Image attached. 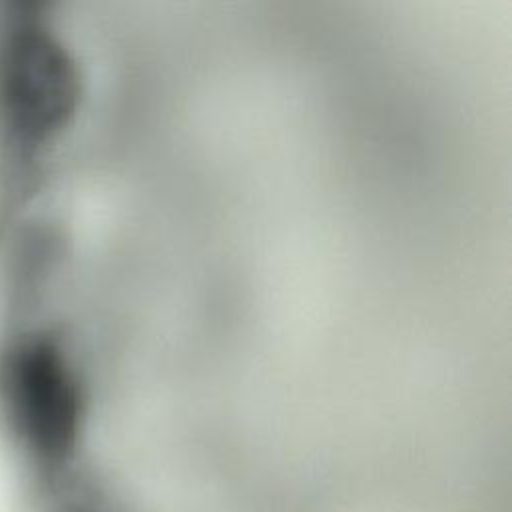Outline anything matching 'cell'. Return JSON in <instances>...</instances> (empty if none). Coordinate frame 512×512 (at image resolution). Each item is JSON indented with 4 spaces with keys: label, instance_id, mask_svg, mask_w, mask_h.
Wrapping results in <instances>:
<instances>
[{
    "label": "cell",
    "instance_id": "cell-1",
    "mask_svg": "<svg viewBox=\"0 0 512 512\" xmlns=\"http://www.w3.org/2000/svg\"><path fill=\"white\" fill-rule=\"evenodd\" d=\"M82 414L80 382L58 336L14 324L0 340V426L40 496L70 478Z\"/></svg>",
    "mask_w": 512,
    "mask_h": 512
},
{
    "label": "cell",
    "instance_id": "cell-2",
    "mask_svg": "<svg viewBox=\"0 0 512 512\" xmlns=\"http://www.w3.org/2000/svg\"><path fill=\"white\" fill-rule=\"evenodd\" d=\"M78 102L74 58L40 6L0 8V152L32 168L68 126Z\"/></svg>",
    "mask_w": 512,
    "mask_h": 512
}]
</instances>
